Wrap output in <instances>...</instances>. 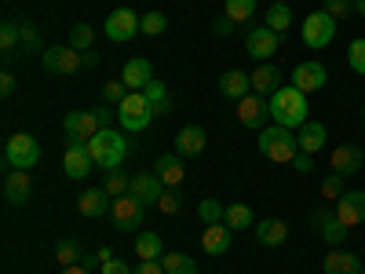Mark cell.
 I'll use <instances>...</instances> for the list:
<instances>
[{
    "label": "cell",
    "instance_id": "obj_1",
    "mask_svg": "<svg viewBox=\"0 0 365 274\" xmlns=\"http://www.w3.org/2000/svg\"><path fill=\"white\" fill-rule=\"evenodd\" d=\"M270 103V121L274 125H282V128H303L307 125V96H303L299 88H292V84H282L274 96L267 99Z\"/></svg>",
    "mask_w": 365,
    "mask_h": 274
},
{
    "label": "cell",
    "instance_id": "obj_14",
    "mask_svg": "<svg viewBox=\"0 0 365 274\" xmlns=\"http://www.w3.org/2000/svg\"><path fill=\"white\" fill-rule=\"evenodd\" d=\"M278 44H282V34H274V29H267V26L249 29V41H245V48H249V55L256 59V63H270V59L278 55Z\"/></svg>",
    "mask_w": 365,
    "mask_h": 274
},
{
    "label": "cell",
    "instance_id": "obj_13",
    "mask_svg": "<svg viewBox=\"0 0 365 274\" xmlns=\"http://www.w3.org/2000/svg\"><path fill=\"white\" fill-rule=\"evenodd\" d=\"M311 227H314V234L325 241V245H344V238H347V227L336 220V212H329V208H318V212H311Z\"/></svg>",
    "mask_w": 365,
    "mask_h": 274
},
{
    "label": "cell",
    "instance_id": "obj_56",
    "mask_svg": "<svg viewBox=\"0 0 365 274\" xmlns=\"http://www.w3.org/2000/svg\"><path fill=\"white\" fill-rule=\"evenodd\" d=\"M354 11H358V15L365 19V0H354Z\"/></svg>",
    "mask_w": 365,
    "mask_h": 274
},
{
    "label": "cell",
    "instance_id": "obj_47",
    "mask_svg": "<svg viewBox=\"0 0 365 274\" xmlns=\"http://www.w3.org/2000/svg\"><path fill=\"white\" fill-rule=\"evenodd\" d=\"M322 11H329L336 22H344V19L354 11V0H325V8H322Z\"/></svg>",
    "mask_w": 365,
    "mask_h": 274
},
{
    "label": "cell",
    "instance_id": "obj_46",
    "mask_svg": "<svg viewBox=\"0 0 365 274\" xmlns=\"http://www.w3.org/2000/svg\"><path fill=\"white\" fill-rule=\"evenodd\" d=\"M29 51H44V44H41V34H37V26L22 22V55H29Z\"/></svg>",
    "mask_w": 365,
    "mask_h": 274
},
{
    "label": "cell",
    "instance_id": "obj_39",
    "mask_svg": "<svg viewBox=\"0 0 365 274\" xmlns=\"http://www.w3.org/2000/svg\"><path fill=\"white\" fill-rule=\"evenodd\" d=\"M197 216L205 220V227H208V223H223L227 208H223L216 198H205V201H197Z\"/></svg>",
    "mask_w": 365,
    "mask_h": 274
},
{
    "label": "cell",
    "instance_id": "obj_58",
    "mask_svg": "<svg viewBox=\"0 0 365 274\" xmlns=\"http://www.w3.org/2000/svg\"><path fill=\"white\" fill-rule=\"evenodd\" d=\"M361 274H365V270H361Z\"/></svg>",
    "mask_w": 365,
    "mask_h": 274
},
{
    "label": "cell",
    "instance_id": "obj_45",
    "mask_svg": "<svg viewBox=\"0 0 365 274\" xmlns=\"http://www.w3.org/2000/svg\"><path fill=\"white\" fill-rule=\"evenodd\" d=\"M158 208L165 212V216H172V212H179V208H182V194H179V187H165V194H161Z\"/></svg>",
    "mask_w": 365,
    "mask_h": 274
},
{
    "label": "cell",
    "instance_id": "obj_19",
    "mask_svg": "<svg viewBox=\"0 0 365 274\" xmlns=\"http://www.w3.org/2000/svg\"><path fill=\"white\" fill-rule=\"evenodd\" d=\"M110 194H106V187H88L81 198H77V212L84 220H103L106 212H110Z\"/></svg>",
    "mask_w": 365,
    "mask_h": 274
},
{
    "label": "cell",
    "instance_id": "obj_3",
    "mask_svg": "<svg viewBox=\"0 0 365 274\" xmlns=\"http://www.w3.org/2000/svg\"><path fill=\"white\" fill-rule=\"evenodd\" d=\"M88 154H91V161H96V168L113 172L128 158V139L120 132H113V128H103V132H96L88 139Z\"/></svg>",
    "mask_w": 365,
    "mask_h": 274
},
{
    "label": "cell",
    "instance_id": "obj_22",
    "mask_svg": "<svg viewBox=\"0 0 365 274\" xmlns=\"http://www.w3.org/2000/svg\"><path fill=\"white\" fill-rule=\"evenodd\" d=\"M205 146H208V136H205V128H197V125L179 128V136H175V154H179V158H197Z\"/></svg>",
    "mask_w": 365,
    "mask_h": 274
},
{
    "label": "cell",
    "instance_id": "obj_42",
    "mask_svg": "<svg viewBox=\"0 0 365 274\" xmlns=\"http://www.w3.org/2000/svg\"><path fill=\"white\" fill-rule=\"evenodd\" d=\"M91 41H96V34H91V26L77 22V26L70 29V48H77V51H91Z\"/></svg>",
    "mask_w": 365,
    "mask_h": 274
},
{
    "label": "cell",
    "instance_id": "obj_53",
    "mask_svg": "<svg viewBox=\"0 0 365 274\" xmlns=\"http://www.w3.org/2000/svg\"><path fill=\"white\" fill-rule=\"evenodd\" d=\"M81 263H84L88 270H96V267H103V256H99V253H84V256H81Z\"/></svg>",
    "mask_w": 365,
    "mask_h": 274
},
{
    "label": "cell",
    "instance_id": "obj_50",
    "mask_svg": "<svg viewBox=\"0 0 365 274\" xmlns=\"http://www.w3.org/2000/svg\"><path fill=\"white\" fill-rule=\"evenodd\" d=\"M132 274H165V267H161V260H139V267Z\"/></svg>",
    "mask_w": 365,
    "mask_h": 274
},
{
    "label": "cell",
    "instance_id": "obj_20",
    "mask_svg": "<svg viewBox=\"0 0 365 274\" xmlns=\"http://www.w3.org/2000/svg\"><path fill=\"white\" fill-rule=\"evenodd\" d=\"M230 241H234V230L227 227V220H223V223H208V227L201 230V249H205L208 256H227Z\"/></svg>",
    "mask_w": 365,
    "mask_h": 274
},
{
    "label": "cell",
    "instance_id": "obj_9",
    "mask_svg": "<svg viewBox=\"0 0 365 274\" xmlns=\"http://www.w3.org/2000/svg\"><path fill=\"white\" fill-rule=\"evenodd\" d=\"M41 63H44V70H51V73L70 77V73H77V70L84 66V51H77V48H70V44H51V48L41 51Z\"/></svg>",
    "mask_w": 365,
    "mask_h": 274
},
{
    "label": "cell",
    "instance_id": "obj_8",
    "mask_svg": "<svg viewBox=\"0 0 365 274\" xmlns=\"http://www.w3.org/2000/svg\"><path fill=\"white\" fill-rule=\"evenodd\" d=\"M332 37H336V19H332L329 11H311L307 19H303V44L307 48H329Z\"/></svg>",
    "mask_w": 365,
    "mask_h": 274
},
{
    "label": "cell",
    "instance_id": "obj_29",
    "mask_svg": "<svg viewBox=\"0 0 365 274\" xmlns=\"http://www.w3.org/2000/svg\"><path fill=\"white\" fill-rule=\"evenodd\" d=\"M182 176H187V168H182V158H179V154L158 158V179L165 183V187H179Z\"/></svg>",
    "mask_w": 365,
    "mask_h": 274
},
{
    "label": "cell",
    "instance_id": "obj_4",
    "mask_svg": "<svg viewBox=\"0 0 365 274\" xmlns=\"http://www.w3.org/2000/svg\"><path fill=\"white\" fill-rule=\"evenodd\" d=\"M117 110H110V106H96V110H70L66 117H63V128H66V136L70 139H91L96 132H103V128H110V117H113Z\"/></svg>",
    "mask_w": 365,
    "mask_h": 274
},
{
    "label": "cell",
    "instance_id": "obj_32",
    "mask_svg": "<svg viewBox=\"0 0 365 274\" xmlns=\"http://www.w3.org/2000/svg\"><path fill=\"white\" fill-rule=\"evenodd\" d=\"M135 256H139V260H161V256H165L161 238H158L154 230H139V234H135Z\"/></svg>",
    "mask_w": 365,
    "mask_h": 274
},
{
    "label": "cell",
    "instance_id": "obj_10",
    "mask_svg": "<svg viewBox=\"0 0 365 274\" xmlns=\"http://www.w3.org/2000/svg\"><path fill=\"white\" fill-rule=\"evenodd\" d=\"M292 88H299L303 96H314V91H322L329 84V70L322 63H314V59H307V63H296L292 73H289Z\"/></svg>",
    "mask_w": 365,
    "mask_h": 274
},
{
    "label": "cell",
    "instance_id": "obj_43",
    "mask_svg": "<svg viewBox=\"0 0 365 274\" xmlns=\"http://www.w3.org/2000/svg\"><path fill=\"white\" fill-rule=\"evenodd\" d=\"M347 66H351L354 73H361V77H365V37L351 41V48H347Z\"/></svg>",
    "mask_w": 365,
    "mask_h": 274
},
{
    "label": "cell",
    "instance_id": "obj_51",
    "mask_svg": "<svg viewBox=\"0 0 365 274\" xmlns=\"http://www.w3.org/2000/svg\"><path fill=\"white\" fill-rule=\"evenodd\" d=\"M212 34H216V37H230V34H234V22H230V19L223 15V19H220L216 26H212Z\"/></svg>",
    "mask_w": 365,
    "mask_h": 274
},
{
    "label": "cell",
    "instance_id": "obj_24",
    "mask_svg": "<svg viewBox=\"0 0 365 274\" xmlns=\"http://www.w3.org/2000/svg\"><path fill=\"white\" fill-rule=\"evenodd\" d=\"M322 270L325 274H361V260L336 245V249H329V256L322 260Z\"/></svg>",
    "mask_w": 365,
    "mask_h": 274
},
{
    "label": "cell",
    "instance_id": "obj_11",
    "mask_svg": "<svg viewBox=\"0 0 365 274\" xmlns=\"http://www.w3.org/2000/svg\"><path fill=\"white\" fill-rule=\"evenodd\" d=\"M103 29H106V37L113 44H128L139 34V15L132 8H117V11H110V19H106Z\"/></svg>",
    "mask_w": 365,
    "mask_h": 274
},
{
    "label": "cell",
    "instance_id": "obj_35",
    "mask_svg": "<svg viewBox=\"0 0 365 274\" xmlns=\"http://www.w3.org/2000/svg\"><path fill=\"white\" fill-rule=\"evenodd\" d=\"M161 267H165V274H197V263L187 253H165Z\"/></svg>",
    "mask_w": 365,
    "mask_h": 274
},
{
    "label": "cell",
    "instance_id": "obj_18",
    "mask_svg": "<svg viewBox=\"0 0 365 274\" xmlns=\"http://www.w3.org/2000/svg\"><path fill=\"white\" fill-rule=\"evenodd\" d=\"M128 194H132V198H139V201L150 208V205H158V201H161V194H165V183L158 179V172H139V176H132V187H128Z\"/></svg>",
    "mask_w": 365,
    "mask_h": 274
},
{
    "label": "cell",
    "instance_id": "obj_37",
    "mask_svg": "<svg viewBox=\"0 0 365 274\" xmlns=\"http://www.w3.org/2000/svg\"><path fill=\"white\" fill-rule=\"evenodd\" d=\"M81 256H84V249L77 245L73 238H63V241L55 245V260L63 263V267H73V263H81Z\"/></svg>",
    "mask_w": 365,
    "mask_h": 274
},
{
    "label": "cell",
    "instance_id": "obj_52",
    "mask_svg": "<svg viewBox=\"0 0 365 274\" xmlns=\"http://www.w3.org/2000/svg\"><path fill=\"white\" fill-rule=\"evenodd\" d=\"M0 96H4V99H11V96H15V77H11V73L0 77Z\"/></svg>",
    "mask_w": 365,
    "mask_h": 274
},
{
    "label": "cell",
    "instance_id": "obj_36",
    "mask_svg": "<svg viewBox=\"0 0 365 274\" xmlns=\"http://www.w3.org/2000/svg\"><path fill=\"white\" fill-rule=\"evenodd\" d=\"M227 19L237 22H252L256 19V0H227Z\"/></svg>",
    "mask_w": 365,
    "mask_h": 274
},
{
    "label": "cell",
    "instance_id": "obj_44",
    "mask_svg": "<svg viewBox=\"0 0 365 274\" xmlns=\"http://www.w3.org/2000/svg\"><path fill=\"white\" fill-rule=\"evenodd\" d=\"M322 198H329V201H340L344 198V176L340 172H329L322 179Z\"/></svg>",
    "mask_w": 365,
    "mask_h": 274
},
{
    "label": "cell",
    "instance_id": "obj_48",
    "mask_svg": "<svg viewBox=\"0 0 365 274\" xmlns=\"http://www.w3.org/2000/svg\"><path fill=\"white\" fill-rule=\"evenodd\" d=\"M99 274H132V267H128L125 260H117V256H113V260H106V263L99 267Z\"/></svg>",
    "mask_w": 365,
    "mask_h": 274
},
{
    "label": "cell",
    "instance_id": "obj_27",
    "mask_svg": "<svg viewBox=\"0 0 365 274\" xmlns=\"http://www.w3.org/2000/svg\"><path fill=\"white\" fill-rule=\"evenodd\" d=\"M296 139H299V150H303V154H318V150H325L329 132H325L322 121H307V125L296 132Z\"/></svg>",
    "mask_w": 365,
    "mask_h": 274
},
{
    "label": "cell",
    "instance_id": "obj_5",
    "mask_svg": "<svg viewBox=\"0 0 365 274\" xmlns=\"http://www.w3.org/2000/svg\"><path fill=\"white\" fill-rule=\"evenodd\" d=\"M117 121L125 132H146L150 121H154V106H150V99L143 91H132V96L117 106Z\"/></svg>",
    "mask_w": 365,
    "mask_h": 274
},
{
    "label": "cell",
    "instance_id": "obj_41",
    "mask_svg": "<svg viewBox=\"0 0 365 274\" xmlns=\"http://www.w3.org/2000/svg\"><path fill=\"white\" fill-rule=\"evenodd\" d=\"M128 96H132V91H128L125 81H106V84H103V99H106V106H120Z\"/></svg>",
    "mask_w": 365,
    "mask_h": 274
},
{
    "label": "cell",
    "instance_id": "obj_21",
    "mask_svg": "<svg viewBox=\"0 0 365 274\" xmlns=\"http://www.w3.org/2000/svg\"><path fill=\"white\" fill-rule=\"evenodd\" d=\"M29 194H34L29 172H26V168H11V172L4 176V198H8V205H26Z\"/></svg>",
    "mask_w": 365,
    "mask_h": 274
},
{
    "label": "cell",
    "instance_id": "obj_15",
    "mask_svg": "<svg viewBox=\"0 0 365 274\" xmlns=\"http://www.w3.org/2000/svg\"><path fill=\"white\" fill-rule=\"evenodd\" d=\"M249 81H252V91L256 96H274L282 84H285V70L278 66V63H256V70L249 73Z\"/></svg>",
    "mask_w": 365,
    "mask_h": 274
},
{
    "label": "cell",
    "instance_id": "obj_30",
    "mask_svg": "<svg viewBox=\"0 0 365 274\" xmlns=\"http://www.w3.org/2000/svg\"><path fill=\"white\" fill-rule=\"evenodd\" d=\"M0 51H4V59L11 63V59L22 51V22H4L0 26Z\"/></svg>",
    "mask_w": 365,
    "mask_h": 274
},
{
    "label": "cell",
    "instance_id": "obj_25",
    "mask_svg": "<svg viewBox=\"0 0 365 274\" xmlns=\"http://www.w3.org/2000/svg\"><path fill=\"white\" fill-rule=\"evenodd\" d=\"M361 146H351V143H344V146H336L332 150V172H340V176H354V172H361Z\"/></svg>",
    "mask_w": 365,
    "mask_h": 274
},
{
    "label": "cell",
    "instance_id": "obj_34",
    "mask_svg": "<svg viewBox=\"0 0 365 274\" xmlns=\"http://www.w3.org/2000/svg\"><path fill=\"white\" fill-rule=\"evenodd\" d=\"M292 8L289 4H270V11L263 15V26L274 29V34H289V26H292Z\"/></svg>",
    "mask_w": 365,
    "mask_h": 274
},
{
    "label": "cell",
    "instance_id": "obj_31",
    "mask_svg": "<svg viewBox=\"0 0 365 274\" xmlns=\"http://www.w3.org/2000/svg\"><path fill=\"white\" fill-rule=\"evenodd\" d=\"M227 227L230 230H252L256 227V216H252V208L245 205V201H234V205H227Z\"/></svg>",
    "mask_w": 365,
    "mask_h": 274
},
{
    "label": "cell",
    "instance_id": "obj_16",
    "mask_svg": "<svg viewBox=\"0 0 365 274\" xmlns=\"http://www.w3.org/2000/svg\"><path fill=\"white\" fill-rule=\"evenodd\" d=\"M267 117H270V103H267L263 96H256V91L237 103V121H241L245 128H256V132L267 128Z\"/></svg>",
    "mask_w": 365,
    "mask_h": 274
},
{
    "label": "cell",
    "instance_id": "obj_49",
    "mask_svg": "<svg viewBox=\"0 0 365 274\" xmlns=\"http://www.w3.org/2000/svg\"><path fill=\"white\" fill-rule=\"evenodd\" d=\"M292 168H296L299 176H307V172L314 168V154H303V150H299V154L292 158Z\"/></svg>",
    "mask_w": 365,
    "mask_h": 274
},
{
    "label": "cell",
    "instance_id": "obj_40",
    "mask_svg": "<svg viewBox=\"0 0 365 274\" xmlns=\"http://www.w3.org/2000/svg\"><path fill=\"white\" fill-rule=\"evenodd\" d=\"M103 187H106V194H110V198H120V194H128L132 176H125L120 168H113V172H106V183H103Z\"/></svg>",
    "mask_w": 365,
    "mask_h": 274
},
{
    "label": "cell",
    "instance_id": "obj_55",
    "mask_svg": "<svg viewBox=\"0 0 365 274\" xmlns=\"http://www.w3.org/2000/svg\"><path fill=\"white\" fill-rule=\"evenodd\" d=\"M84 66H99V55L96 51H84Z\"/></svg>",
    "mask_w": 365,
    "mask_h": 274
},
{
    "label": "cell",
    "instance_id": "obj_6",
    "mask_svg": "<svg viewBox=\"0 0 365 274\" xmlns=\"http://www.w3.org/2000/svg\"><path fill=\"white\" fill-rule=\"evenodd\" d=\"M41 161V143L29 136V132H19V136H11L8 143H4V165L8 168H34Z\"/></svg>",
    "mask_w": 365,
    "mask_h": 274
},
{
    "label": "cell",
    "instance_id": "obj_23",
    "mask_svg": "<svg viewBox=\"0 0 365 274\" xmlns=\"http://www.w3.org/2000/svg\"><path fill=\"white\" fill-rule=\"evenodd\" d=\"M120 81L128 84V91H143L150 81H154V66H150V59H128L125 70H120Z\"/></svg>",
    "mask_w": 365,
    "mask_h": 274
},
{
    "label": "cell",
    "instance_id": "obj_26",
    "mask_svg": "<svg viewBox=\"0 0 365 274\" xmlns=\"http://www.w3.org/2000/svg\"><path fill=\"white\" fill-rule=\"evenodd\" d=\"M220 91H223L227 99L241 103L245 96H252V81H249V73H241V70H227V73L220 77Z\"/></svg>",
    "mask_w": 365,
    "mask_h": 274
},
{
    "label": "cell",
    "instance_id": "obj_28",
    "mask_svg": "<svg viewBox=\"0 0 365 274\" xmlns=\"http://www.w3.org/2000/svg\"><path fill=\"white\" fill-rule=\"evenodd\" d=\"M252 230H256V241H259V245H267V249L282 245V241L289 238V223L285 220H259Z\"/></svg>",
    "mask_w": 365,
    "mask_h": 274
},
{
    "label": "cell",
    "instance_id": "obj_12",
    "mask_svg": "<svg viewBox=\"0 0 365 274\" xmlns=\"http://www.w3.org/2000/svg\"><path fill=\"white\" fill-rule=\"evenodd\" d=\"M91 168H96V161H91V154H88V143H84V139H70V136H66L63 172H66L70 179H84Z\"/></svg>",
    "mask_w": 365,
    "mask_h": 274
},
{
    "label": "cell",
    "instance_id": "obj_2",
    "mask_svg": "<svg viewBox=\"0 0 365 274\" xmlns=\"http://www.w3.org/2000/svg\"><path fill=\"white\" fill-rule=\"evenodd\" d=\"M256 146H259V154L274 165H292V158L299 154V139L292 128H282V125H267L259 128L256 136Z\"/></svg>",
    "mask_w": 365,
    "mask_h": 274
},
{
    "label": "cell",
    "instance_id": "obj_17",
    "mask_svg": "<svg viewBox=\"0 0 365 274\" xmlns=\"http://www.w3.org/2000/svg\"><path fill=\"white\" fill-rule=\"evenodd\" d=\"M336 220L347 230L365 223V191H344V198L336 201Z\"/></svg>",
    "mask_w": 365,
    "mask_h": 274
},
{
    "label": "cell",
    "instance_id": "obj_7",
    "mask_svg": "<svg viewBox=\"0 0 365 274\" xmlns=\"http://www.w3.org/2000/svg\"><path fill=\"white\" fill-rule=\"evenodd\" d=\"M143 216H146V205H143L139 198H132V194H120V198H113V205H110L113 227L125 230V234L139 230V227H143Z\"/></svg>",
    "mask_w": 365,
    "mask_h": 274
},
{
    "label": "cell",
    "instance_id": "obj_33",
    "mask_svg": "<svg viewBox=\"0 0 365 274\" xmlns=\"http://www.w3.org/2000/svg\"><path fill=\"white\" fill-rule=\"evenodd\" d=\"M143 96L150 99V106H154V117L172 113V96H168V88H165L161 81H150V84L143 88Z\"/></svg>",
    "mask_w": 365,
    "mask_h": 274
},
{
    "label": "cell",
    "instance_id": "obj_38",
    "mask_svg": "<svg viewBox=\"0 0 365 274\" xmlns=\"http://www.w3.org/2000/svg\"><path fill=\"white\" fill-rule=\"evenodd\" d=\"M168 29V19L161 15V11H146V15H139V34H146V37H161Z\"/></svg>",
    "mask_w": 365,
    "mask_h": 274
},
{
    "label": "cell",
    "instance_id": "obj_57",
    "mask_svg": "<svg viewBox=\"0 0 365 274\" xmlns=\"http://www.w3.org/2000/svg\"><path fill=\"white\" fill-rule=\"evenodd\" d=\"M274 4H289V0H274Z\"/></svg>",
    "mask_w": 365,
    "mask_h": 274
},
{
    "label": "cell",
    "instance_id": "obj_54",
    "mask_svg": "<svg viewBox=\"0 0 365 274\" xmlns=\"http://www.w3.org/2000/svg\"><path fill=\"white\" fill-rule=\"evenodd\" d=\"M63 274H91L84 263H73V267H63Z\"/></svg>",
    "mask_w": 365,
    "mask_h": 274
}]
</instances>
